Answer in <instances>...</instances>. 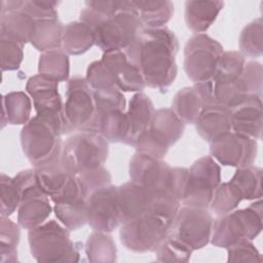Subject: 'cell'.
I'll return each instance as SVG.
<instances>
[{
  "mask_svg": "<svg viewBox=\"0 0 263 263\" xmlns=\"http://www.w3.org/2000/svg\"><path fill=\"white\" fill-rule=\"evenodd\" d=\"M178 39L168 28H143L124 52L141 72L146 86L165 90L178 74Z\"/></svg>",
  "mask_w": 263,
  "mask_h": 263,
  "instance_id": "obj_1",
  "label": "cell"
},
{
  "mask_svg": "<svg viewBox=\"0 0 263 263\" xmlns=\"http://www.w3.org/2000/svg\"><path fill=\"white\" fill-rule=\"evenodd\" d=\"M79 21L93 30L95 44L104 52L124 50L143 29L132 1L122 10L111 15L101 14L84 5Z\"/></svg>",
  "mask_w": 263,
  "mask_h": 263,
  "instance_id": "obj_2",
  "label": "cell"
},
{
  "mask_svg": "<svg viewBox=\"0 0 263 263\" xmlns=\"http://www.w3.org/2000/svg\"><path fill=\"white\" fill-rule=\"evenodd\" d=\"M95 112L84 128L101 135L108 142L123 143L127 134L126 101L118 88L93 90Z\"/></svg>",
  "mask_w": 263,
  "mask_h": 263,
  "instance_id": "obj_3",
  "label": "cell"
},
{
  "mask_svg": "<svg viewBox=\"0 0 263 263\" xmlns=\"http://www.w3.org/2000/svg\"><path fill=\"white\" fill-rule=\"evenodd\" d=\"M32 257L37 262H78L79 252L69 229L54 220L32 228L28 232Z\"/></svg>",
  "mask_w": 263,
  "mask_h": 263,
  "instance_id": "obj_4",
  "label": "cell"
},
{
  "mask_svg": "<svg viewBox=\"0 0 263 263\" xmlns=\"http://www.w3.org/2000/svg\"><path fill=\"white\" fill-rule=\"evenodd\" d=\"M262 202L259 198L246 209L218 216L213 223L210 242L226 249L242 239L253 240L262 231Z\"/></svg>",
  "mask_w": 263,
  "mask_h": 263,
  "instance_id": "obj_5",
  "label": "cell"
},
{
  "mask_svg": "<svg viewBox=\"0 0 263 263\" xmlns=\"http://www.w3.org/2000/svg\"><path fill=\"white\" fill-rule=\"evenodd\" d=\"M184 129L185 123L172 108L157 109L148 129L134 145L136 152L162 159L170 147L180 140Z\"/></svg>",
  "mask_w": 263,
  "mask_h": 263,
  "instance_id": "obj_6",
  "label": "cell"
},
{
  "mask_svg": "<svg viewBox=\"0 0 263 263\" xmlns=\"http://www.w3.org/2000/svg\"><path fill=\"white\" fill-rule=\"evenodd\" d=\"M223 46L209 35L194 34L184 47V71L194 83L212 82L216 76Z\"/></svg>",
  "mask_w": 263,
  "mask_h": 263,
  "instance_id": "obj_7",
  "label": "cell"
},
{
  "mask_svg": "<svg viewBox=\"0 0 263 263\" xmlns=\"http://www.w3.org/2000/svg\"><path fill=\"white\" fill-rule=\"evenodd\" d=\"M64 134H67L65 125L36 115L21 130L23 152L34 166L54 153L63 144Z\"/></svg>",
  "mask_w": 263,
  "mask_h": 263,
  "instance_id": "obj_8",
  "label": "cell"
},
{
  "mask_svg": "<svg viewBox=\"0 0 263 263\" xmlns=\"http://www.w3.org/2000/svg\"><path fill=\"white\" fill-rule=\"evenodd\" d=\"M63 154L71 172L79 175L105 164L109 144L99 134L81 130L63 142Z\"/></svg>",
  "mask_w": 263,
  "mask_h": 263,
  "instance_id": "obj_9",
  "label": "cell"
},
{
  "mask_svg": "<svg viewBox=\"0 0 263 263\" xmlns=\"http://www.w3.org/2000/svg\"><path fill=\"white\" fill-rule=\"evenodd\" d=\"M13 178L21 193L17 208L18 225L30 230L43 224L53 208L50 205L49 196L39 186L34 168L21 171Z\"/></svg>",
  "mask_w": 263,
  "mask_h": 263,
  "instance_id": "obj_10",
  "label": "cell"
},
{
  "mask_svg": "<svg viewBox=\"0 0 263 263\" xmlns=\"http://www.w3.org/2000/svg\"><path fill=\"white\" fill-rule=\"evenodd\" d=\"M170 226L161 218L144 213L120 225V241L127 250L136 253L155 252L167 235Z\"/></svg>",
  "mask_w": 263,
  "mask_h": 263,
  "instance_id": "obj_11",
  "label": "cell"
},
{
  "mask_svg": "<svg viewBox=\"0 0 263 263\" xmlns=\"http://www.w3.org/2000/svg\"><path fill=\"white\" fill-rule=\"evenodd\" d=\"M214 218L209 209L184 205L176 214L168 234L175 236L192 251L205 247L212 236Z\"/></svg>",
  "mask_w": 263,
  "mask_h": 263,
  "instance_id": "obj_12",
  "label": "cell"
},
{
  "mask_svg": "<svg viewBox=\"0 0 263 263\" xmlns=\"http://www.w3.org/2000/svg\"><path fill=\"white\" fill-rule=\"evenodd\" d=\"M221 183V167L212 156H201L188 170L182 203L209 209L216 188Z\"/></svg>",
  "mask_w": 263,
  "mask_h": 263,
  "instance_id": "obj_13",
  "label": "cell"
},
{
  "mask_svg": "<svg viewBox=\"0 0 263 263\" xmlns=\"http://www.w3.org/2000/svg\"><path fill=\"white\" fill-rule=\"evenodd\" d=\"M210 153L224 166H250L257 158L258 143L255 139L231 130L210 142Z\"/></svg>",
  "mask_w": 263,
  "mask_h": 263,
  "instance_id": "obj_14",
  "label": "cell"
},
{
  "mask_svg": "<svg viewBox=\"0 0 263 263\" xmlns=\"http://www.w3.org/2000/svg\"><path fill=\"white\" fill-rule=\"evenodd\" d=\"M95 112L93 89L85 78L74 77L68 81L64 117L69 132L84 130Z\"/></svg>",
  "mask_w": 263,
  "mask_h": 263,
  "instance_id": "obj_15",
  "label": "cell"
},
{
  "mask_svg": "<svg viewBox=\"0 0 263 263\" xmlns=\"http://www.w3.org/2000/svg\"><path fill=\"white\" fill-rule=\"evenodd\" d=\"M87 224L93 231L112 232L121 225L117 186L112 184L92 191L86 199Z\"/></svg>",
  "mask_w": 263,
  "mask_h": 263,
  "instance_id": "obj_16",
  "label": "cell"
},
{
  "mask_svg": "<svg viewBox=\"0 0 263 263\" xmlns=\"http://www.w3.org/2000/svg\"><path fill=\"white\" fill-rule=\"evenodd\" d=\"M26 90L33 99L36 115L65 124L70 133L63 113L64 104L58 81L37 74L28 79Z\"/></svg>",
  "mask_w": 263,
  "mask_h": 263,
  "instance_id": "obj_17",
  "label": "cell"
},
{
  "mask_svg": "<svg viewBox=\"0 0 263 263\" xmlns=\"http://www.w3.org/2000/svg\"><path fill=\"white\" fill-rule=\"evenodd\" d=\"M172 166L149 155L136 152L129 160L130 181L148 189L149 191H167Z\"/></svg>",
  "mask_w": 263,
  "mask_h": 263,
  "instance_id": "obj_18",
  "label": "cell"
},
{
  "mask_svg": "<svg viewBox=\"0 0 263 263\" xmlns=\"http://www.w3.org/2000/svg\"><path fill=\"white\" fill-rule=\"evenodd\" d=\"M37 182L49 196H54L74 174L71 172L63 154V144L45 160L34 165Z\"/></svg>",
  "mask_w": 263,
  "mask_h": 263,
  "instance_id": "obj_19",
  "label": "cell"
},
{
  "mask_svg": "<svg viewBox=\"0 0 263 263\" xmlns=\"http://www.w3.org/2000/svg\"><path fill=\"white\" fill-rule=\"evenodd\" d=\"M101 60L111 69L116 87L120 91L142 92L146 87L141 72L127 60L123 50L104 52Z\"/></svg>",
  "mask_w": 263,
  "mask_h": 263,
  "instance_id": "obj_20",
  "label": "cell"
},
{
  "mask_svg": "<svg viewBox=\"0 0 263 263\" xmlns=\"http://www.w3.org/2000/svg\"><path fill=\"white\" fill-rule=\"evenodd\" d=\"M231 130L255 140L262 137V101L250 97L237 106L230 108Z\"/></svg>",
  "mask_w": 263,
  "mask_h": 263,
  "instance_id": "obj_21",
  "label": "cell"
},
{
  "mask_svg": "<svg viewBox=\"0 0 263 263\" xmlns=\"http://www.w3.org/2000/svg\"><path fill=\"white\" fill-rule=\"evenodd\" d=\"M155 112L153 103L150 98L142 92H136L125 111L127 134L124 140V144L134 146L139 138L148 129L153 114Z\"/></svg>",
  "mask_w": 263,
  "mask_h": 263,
  "instance_id": "obj_22",
  "label": "cell"
},
{
  "mask_svg": "<svg viewBox=\"0 0 263 263\" xmlns=\"http://www.w3.org/2000/svg\"><path fill=\"white\" fill-rule=\"evenodd\" d=\"M194 124L197 134L210 143L231 132L230 108L218 103L204 105Z\"/></svg>",
  "mask_w": 263,
  "mask_h": 263,
  "instance_id": "obj_23",
  "label": "cell"
},
{
  "mask_svg": "<svg viewBox=\"0 0 263 263\" xmlns=\"http://www.w3.org/2000/svg\"><path fill=\"white\" fill-rule=\"evenodd\" d=\"M151 192L129 181L117 186V202L121 224L147 212Z\"/></svg>",
  "mask_w": 263,
  "mask_h": 263,
  "instance_id": "obj_24",
  "label": "cell"
},
{
  "mask_svg": "<svg viewBox=\"0 0 263 263\" xmlns=\"http://www.w3.org/2000/svg\"><path fill=\"white\" fill-rule=\"evenodd\" d=\"M86 199L82 192H70L53 201L57 218L69 230H77L87 223Z\"/></svg>",
  "mask_w": 263,
  "mask_h": 263,
  "instance_id": "obj_25",
  "label": "cell"
},
{
  "mask_svg": "<svg viewBox=\"0 0 263 263\" xmlns=\"http://www.w3.org/2000/svg\"><path fill=\"white\" fill-rule=\"evenodd\" d=\"M223 1H186L185 23L195 34L204 33L223 9Z\"/></svg>",
  "mask_w": 263,
  "mask_h": 263,
  "instance_id": "obj_26",
  "label": "cell"
},
{
  "mask_svg": "<svg viewBox=\"0 0 263 263\" xmlns=\"http://www.w3.org/2000/svg\"><path fill=\"white\" fill-rule=\"evenodd\" d=\"M0 35L26 44L31 42L36 21L23 9L0 14Z\"/></svg>",
  "mask_w": 263,
  "mask_h": 263,
  "instance_id": "obj_27",
  "label": "cell"
},
{
  "mask_svg": "<svg viewBox=\"0 0 263 263\" xmlns=\"http://www.w3.org/2000/svg\"><path fill=\"white\" fill-rule=\"evenodd\" d=\"M96 42L93 30L78 21L64 26L62 49L68 55H78L86 52Z\"/></svg>",
  "mask_w": 263,
  "mask_h": 263,
  "instance_id": "obj_28",
  "label": "cell"
},
{
  "mask_svg": "<svg viewBox=\"0 0 263 263\" xmlns=\"http://www.w3.org/2000/svg\"><path fill=\"white\" fill-rule=\"evenodd\" d=\"M132 4L147 28L164 27L174 14V4L168 0H132Z\"/></svg>",
  "mask_w": 263,
  "mask_h": 263,
  "instance_id": "obj_29",
  "label": "cell"
},
{
  "mask_svg": "<svg viewBox=\"0 0 263 263\" xmlns=\"http://www.w3.org/2000/svg\"><path fill=\"white\" fill-rule=\"evenodd\" d=\"M203 106L202 97L194 85L180 89L172 103L173 111L185 124H194Z\"/></svg>",
  "mask_w": 263,
  "mask_h": 263,
  "instance_id": "obj_30",
  "label": "cell"
},
{
  "mask_svg": "<svg viewBox=\"0 0 263 263\" xmlns=\"http://www.w3.org/2000/svg\"><path fill=\"white\" fill-rule=\"evenodd\" d=\"M2 128L5 124H26L31 118L32 103L25 91H11L3 96Z\"/></svg>",
  "mask_w": 263,
  "mask_h": 263,
  "instance_id": "obj_31",
  "label": "cell"
},
{
  "mask_svg": "<svg viewBox=\"0 0 263 263\" xmlns=\"http://www.w3.org/2000/svg\"><path fill=\"white\" fill-rule=\"evenodd\" d=\"M63 31L64 26L58 18L36 21L31 43L37 50L42 52L62 48Z\"/></svg>",
  "mask_w": 263,
  "mask_h": 263,
  "instance_id": "obj_32",
  "label": "cell"
},
{
  "mask_svg": "<svg viewBox=\"0 0 263 263\" xmlns=\"http://www.w3.org/2000/svg\"><path fill=\"white\" fill-rule=\"evenodd\" d=\"M229 182L238 190L242 200L262 197V168L254 165L237 167Z\"/></svg>",
  "mask_w": 263,
  "mask_h": 263,
  "instance_id": "obj_33",
  "label": "cell"
},
{
  "mask_svg": "<svg viewBox=\"0 0 263 263\" xmlns=\"http://www.w3.org/2000/svg\"><path fill=\"white\" fill-rule=\"evenodd\" d=\"M38 73L58 82L67 80L70 73L69 55L62 48L42 52L38 61Z\"/></svg>",
  "mask_w": 263,
  "mask_h": 263,
  "instance_id": "obj_34",
  "label": "cell"
},
{
  "mask_svg": "<svg viewBox=\"0 0 263 263\" xmlns=\"http://www.w3.org/2000/svg\"><path fill=\"white\" fill-rule=\"evenodd\" d=\"M85 254L90 262H115L117 249L112 236L108 233L93 231L86 239Z\"/></svg>",
  "mask_w": 263,
  "mask_h": 263,
  "instance_id": "obj_35",
  "label": "cell"
},
{
  "mask_svg": "<svg viewBox=\"0 0 263 263\" xmlns=\"http://www.w3.org/2000/svg\"><path fill=\"white\" fill-rule=\"evenodd\" d=\"M21 238L18 224L6 216L0 218V255L2 263L17 262V246Z\"/></svg>",
  "mask_w": 263,
  "mask_h": 263,
  "instance_id": "obj_36",
  "label": "cell"
},
{
  "mask_svg": "<svg viewBox=\"0 0 263 263\" xmlns=\"http://www.w3.org/2000/svg\"><path fill=\"white\" fill-rule=\"evenodd\" d=\"M239 49L243 57L259 58L263 53V21L258 17L248 24L239 36Z\"/></svg>",
  "mask_w": 263,
  "mask_h": 263,
  "instance_id": "obj_37",
  "label": "cell"
},
{
  "mask_svg": "<svg viewBox=\"0 0 263 263\" xmlns=\"http://www.w3.org/2000/svg\"><path fill=\"white\" fill-rule=\"evenodd\" d=\"M241 200L242 197L238 190L228 181L220 183L216 188L209 209L215 215L221 216L235 210Z\"/></svg>",
  "mask_w": 263,
  "mask_h": 263,
  "instance_id": "obj_38",
  "label": "cell"
},
{
  "mask_svg": "<svg viewBox=\"0 0 263 263\" xmlns=\"http://www.w3.org/2000/svg\"><path fill=\"white\" fill-rule=\"evenodd\" d=\"M150 199L146 213H151L170 225L180 209L181 201L167 191H150Z\"/></svg>",
  "mask_w": 263,
  "mask_h": 263,
  "instance_id": "obj_39",
  "label": "cell"
},
{
  "mask_svg": "<svg viewBox=\"0 0 263 263\" xmlns=\"http://www.w3.org/2000/svg\"><path fill=\"white\" fill-rule=\"evenodd\" d=\"M192 252L188 246L168 233L155 250L159 262H188Z\"/></svg>",
  "mask_w": 263,
  "mask_h": 263,
  "instance_id": "obj_40",
  "label": "cell"
},
{
  "mask_svg": "<svg viewBox=\"0 0 263 263\" xmlns=\"http://www.w3.org/2000/svg\"><path fill=\"white\" fill-rule=\"evenodd\" d=\"M85 80L93 90L117 88L111 69L102 60L89 64L86 70Z\"/></svg>",
  "mask_w": 263,
  "mask_h": 263,
  "instance_id": "obj_41",
  "label": "cell"
},
{
  "mask_svg": "<svg viewBox=\"0 0 263 263\" xmlns=\"http://www.w3.org/2000/svg\"><path fill=\"white\" fill-rule=\"evenodd\" d=\"M24 43L0 35V54L2 71L17 70L24 59Z\"/></svg>",
  "mask_w": 263,
  "mask_h": 263,
  "instance_id": "obj_42",
  "label": "cell"
},
{
  "mask_svg": "<svg viewBox=\"0 0 263 263\" xmlns=\"http://www.w3.org/2000/svg\"><path fill=\"white\" fill-rule=\"evenodd\" d=\"M0 192L1 216L8 217L18 208L21 202V193L14 178L2 173L0 176Z\"/></svg>",
  "mask_w": 263,
  "mask_h": 263,
  "instance_id": "obj_43",
  "label": "cell"
},
{
  "mask_svg": "<svg viewBox=\"0 0 263 263\" xmlns=\"http://www.w3.org/2000/svg\"><path fill=\"white\" fill-rule=\"evenodd\" d=\"M246 64L245 57L239 51H224L218 65L214 79H234L240 76Z\"/></svg>",
  "mask_w": 263,
  "mask_h": 263,
  "instance_id": "obj_44",
  "label": "cell"
},
{
  "mask_svg": "<svg viewBox=\"0 0 263 263\" xmlns=\"http://www.w3.org/2000/svg\"><path fill=\"white\" fill-rule=\"evenodd\" d=\"M226 250L228 262H262V256L252 240H239Z\"/></svg>",
  "mask_w": 263,
  "mask_h": 263,
  "instance_id": "obj_45",
  "label": "cell"
},
{
  "mask_svg": "<svg viewBox=\"0 0 263 263\" xmlns=\"http://www.w3.org/2000/svg\"><path fill=\"white\" fill-rule=\"evenodd\" d=\"M240 76L248 88L250 96L261 98L263 85L262 65L257 61L246 62Z\"/></svg>",
  "mask_w": 263,
  "mask_h": 263,
  "instance_id": "obj_46",
  "label": "cell"
},
{
  "mask_svg": "<svg viewBox=\"0 0 263 263\" xmlns=\"http://www.w3.org/2000/svg\"><path fill=\"white\" fill-rule=\"evenodd\" d=\"M76 176L79 179L82 185V188L87 194V196L92 191L111 184V180H112L110 172L104 165L95 170L81 173Z\"/></svg>",
  "mask_w": 263,
  "mask_h": 263,
  "instance_id": "obj_47",
  "label": "cell"
},
{
  "mask_svg": "<svg viewBox=\"0 0 263 263\" xmlns=\"http://www.w3.org/2000/svg\"><path fill=\"white\" fill-rule=\"evenodd\" d=\"M60 1L53 0H25L23 10L35 21L58 18L57 7Z\"/></svg>",
  "mask_w": 263,
  "mask_h": 263,
  "instance_id": "obj_48",
  "label": "cell"
},
{
  "mask_svg": "<svg viewBox=\"0 0 263 263\" xmlns=\"http://www.w3.org/2000/svg\"><path fill=\"white\" fill-rule=\"evenodd\" d=\"M187 179H188L187 167H181V166L172 167L168 183H167V192L171 193L174 197H176L180 201H182L185 194Z\"/></svg>",
  "mask_w": 263,
  "mask_h": 263,
  "instance_id": "obj_49",
  "label": "cell"
}]
</instances>
